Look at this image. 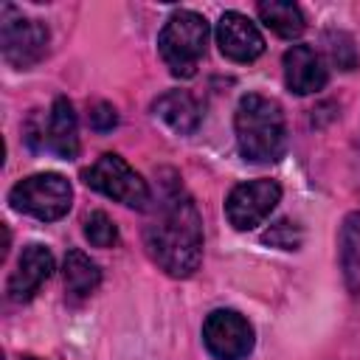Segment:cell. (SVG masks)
I'll return each mask as SVG.
<instances>
[{"label": "cell", "mask_w": 360, "mask_h": 360, "mask_svg": "<svg viewBox=\"0 0 360 360\" xmlns=\"http://www.w3.org/2000/svg\"><path fill=\"white\" fill-rule=\"evenodd\" d=\"M143 245L152 262L172 278H188L202 262V217L180 186H166L155 205Z\"/></svg>", "instance_id": "cell-1"}, {"label": "cell", "mask_w": 360, "mask_h": 360, "mask_svg": "<svg viewBox=\"0 0 360 360\" xmlns=\"http://www.w3.org/2000/svg\"><path fill=\"white\" fill-rule=\"evenodd\" d=\"M236 143L250 163H276L287 149V121L276 98L262 93H248L236 104L233 115Z\"/></svg>", "instance_id": "cell-2"}, {"label": "cell", "mask_w": 360, "mask_h": 360, "mask_svg": "<svg viewBox=\"0 0 360 360\" xmlns=\"http://www.w3.org/2000/svg\"><path fill=\"white\" fill-rule=\"evenodd\" d=\"M208 48V22L197 11H174L158 34V51L177 79H191Z\"/></svg>", "instance_id": "cell-3"}, {"label": "cell", "mask_w": 360, "mask_h": 360, "mask_svg": "<svg viewBox=\"0 0 360 360\" xmlns=\"http://www.w3.org/2000/svg\"><path fill=\"white\" fill-rule=\"evenodd\" d=\"M8 202H11L14 211L28 214L39 222H56L70 211L73 188L62 174L39 172V174L22 177L11 186Z\"/></svg>", "instance_id": "cell-4"}, {"label": "cell", "mask_w": 360, "mask_h": 360, "mask_svg": "<svg viewBox=\"0 0 360 360\" xmlns=\"http://www.w3.org/2000/svg\"><path fill=\"white\" fill-rule=\"evenodd\" d=\"M84 183L96 191H101L104 197L127 205V208H149L152 202V191L146 186V180L115 152H104L90 169L82 172Z\"/></svg>", "instance_id": "cell-5"}, {"label": "cell", "mask_w": 360, "mask_h": 360, "mask_svg": "<svg viewBox=\"0 0 360 360\" xmlns=\"http://www.w3.org/2000/svg\"><path fill=\"white\" fill-rule=\"evenodd\" d=\"M48 25L31 17H22L14 6H3L0 11V48L3 59L14 68L37 65L48 51Z\"/></svg>", "instance_id": "cell-6"}, {"label": "cell", "mask_w": 360, "mask_h": 360, "mask_svg": "<svg viewBox=\"0 0 360 360\" xmlns=\"http://www.w3.org/2000/svg\"><path fill=\"white\" fill-rule=\"evenodd\" d=\"M281 200V186L270 177H256L231 188L225 200V217L236 231H253L262 225Z\"/></svg>", "instance_id": "cell-7"}, {"label": "cell", "mask_w": 360, "mask_h": 360, "mask_svg": "<svg viewBox=\"0 0 360 360\" xmlns=\"http://www.w3.org/2000/svg\"><path fill=\"white\" fill-rule=\"evenodd\" d=\"M202 343L217 360H245L253 349V326L236 309H214L202 323Z\"/></svg>", "instance_id": "cell-8"}, {"label": "cell", "mask_w": 360, "mask_h": 360, "mask_svg": "<svg viewBox=\"0 0 360 360\" xmlns=\"http://www.w3.org/2000/svg\"><path fill=\"white\" fill-rule=\"evenodd\" d=\"M217 45H219V53L231 62H253L264 53V37L262 31L256 28L253 20H248L245 14L239 11H225L217 22Z\"/></svg>", "instance_id": "cell-9"}, {"label": "cell", "mask_w": 360, "mask_h": 360, "mask_svg": "<svg viewBox=\"0 0 360 360\" xmlns=\"http://www.w3.org/2000/svg\"><path fill=\"white\" fill-rule=\"evenodd\" d=\"M53 273V256L48 248L42 245H25L20 259H17V267L14 273L8 276V284H6V292L11 301H28L34 298V292L51 278Z\"/></svg>", "instance_id": "cell-10"}, {"label": "cell", "mask_w": 360, "mask_h": 360, "mask_svg": "<svg viewBox=\"0 0 360 360\" xmlns=\"http://www.w3.org/2000/svg\"><path fill=\"white\" fill-rule=\"evenodd\" d=\"M329 79L326 62L321 59V53L309 45H292L284 53V84L295 93V96H309L323 90Z\"/></svg>", "instance_id": "cell-11"}, {"label": "cell", "mask_w": 360, "mask_h": 360, "mask_svg": "<svg viewBox=\"0 0 360 360\" xmlns=\"http://www.w3.org/2000/svg\"><path fill=\"white\" fill-rule=\"evenodd\" d=\"M45 146L56 152L62 160H73L79 155V127H76V112L73 104L59 96L51 104L48 124H45Z\"/></svg>", "instance_id": "cell-12"}, {"label": "cell", "mask_w": 360, "mask_h": 360, "mask_svg": "<svg viewBox=\"0 0 360 360\" xmlns=\"http://www.w3.org/2000/svg\"><path fill=\"white\" fill-rule=\"evenodd\" d=\"M152 112L177 135H191L197 132L200 121H202V110L197 104V98L188 90H166L163 96L155 98Z\"/></svg>", "instance_id": "cell-13"}, {"label": "cell", "mask_w": 360, "mask_h": 360, "mask_svg": "<svg viewBox=\"0 0 360 360\" xmlns=\"http://www.w3.org/2000/svg\"><path fill=\"white\" fill-rule=\"evenodd\" d=\"M338 256H340V273L349 287V292H360V211H352L338 236Z\"/></svg>", "instance_id": "cell-14"}, {"label": "cell", "mask_w": 360, "mask_h": 360, "mask_svg": "<svg viewBox=\"0 0 360 360\" xmlns=\"http://www.w3.org/2000/svg\"><path fill=\"white\" fill-rule=\"evenodd\" d=\"M256 11H259L262 22L273 34H278L281 39H295L307 28V20H304L301 8L295 3H290V0H262L256 6Z\"/></svg>", "instance_id": "cell-15"}, {"label": "cell", "mask_w": 360, "mask_h": 360, "mask_svg": "<svg viewBox=\"0 0 360 360\" xmlns=\"http://www.w3.org/2000/svg\"><path fill=\"white\" fill-rule=\"evenodd\" d=\"M62 273H65V287H68V292L76 295V298H84V295L96 292L98 284H101V270H98V264H96L84 250H79V248L68 250V256H65V270H62Z\"/></svg>", "instance_id": "cell-16"}, {"label": "cell", "mask_w": 360, "mask_h": 360, "mask_svg": "<svg viewBox=\"0 0 360 360\" xmlns=\"http://www.w3.org/2000/svg\"><path fill=\"white\" fill-rule=\"evenodd\" d=\"M84 239L93 248H112L118 242V228L104 211H93L84 217Z\"/></svg>", "instance_id": "cell-17"}, {"label": "cell", "mask_w": 360, "mask_h": 360, "mask_svg": "<svg viewBox=\"0 0 360 360\" xmlns=\"http://www.w3.org/2000/svg\"><path fill=\"white\" fill-rule=\"evenodd\" d=\"M326 48H329V56L338 68L343 70H352L357 65V51L352 45V37L343 34V31H329L326 34Z\"/></svg>", "instance_id": "cell-18"}, {"label": "cell", "mask_w": 360, "mask_h": 360, "mask_svg": "<svg viewBox=\"0 0 360 360\" xmlns=\"http://www.w3.org/2000/svg\"><path fill=\"white\" fill-rule=\"evenodd\" d=\"M262 239H264L267 245H273V248L295 250V248L301 245V228H298L295 222H290V219H278L276 225H270V228L264 231Z\"/></svg>", "instance_id": "cell-19"}, {"label": "cell", "mask_w": 360, "mask_h": 360, "mask_svg": "<svg viewBox=\"0 0 360 360\" xmlns=\"http://www.w3.org/2000/svg\"><path fill=\"white\" fill-rule=\"evenodd\" d=\"M90 127L96 129V132H110L115 124H118V112H115V107L112 104H107V101H98L93 110H90Z\"/></svg>", "instance_id": "cell-20"}, {"label": "cell", "mask_w": 360, "mask_h": 360, "mask_svg": "<svg viewBox=\"0 0 360 360\" xmlns=\"http://www.w3.org/2000/svg\"><path fill=\"white\" fill-rule=\"evenodd\" d=\"M352 180H354V188L360 191V132H357V143H354V158H352Z\"/></svg>", "instance_id": "cell-21"}, {"label": "cell", "mask_w": 360, "mask_h": 360, "mask_svg": "<svg viewBox=\"0 0 360 360\" xmlns=\"http://www.w3.org/2000/svg\"><path fill=\"white\" fill-rule=\"evenodd\" d=\"M22 360H39V357H22Z\"/></svg>", "instance_id": "cell-22"}]
</instances>
